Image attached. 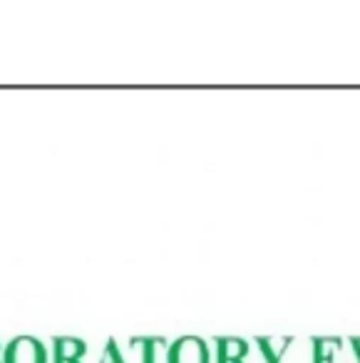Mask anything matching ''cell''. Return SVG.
Instances as JSON below:
<instances>
[{
	"instance_id": "6da1fadb",
	"label": "cell",
	"mask_w": 360,
	"mask_h": 363,
	"mask_svg": "<svg viewBox=\"0 0 360 363\" xmlns=\"http://www.w3.org/2000/svg\"><path fill=\"white\" fill-rule=\"evenodd\" d=\"M47 348L38 338L21 336L13 338L3 353V363H47Z\"/></svg>"
},
{
	"instance_id": "7a4b0ae2",
	"label": "cell",
	"mask_w": 360,
	"mask_h": 363,
	"mask_svg": "<svg viewBox=\"0 0 360 363\" xmlns=\"http://www.w3.org/2000/svg\"><path fill=\"white\" fill-rule=\"evenodd\" d=\"M169 363H211V348L204 338L184 336L169 346Z\"/></svg>"
},
{
	"instance_id": "3957f363",
	"label": "cell",
	"mask_w": 360,
	"mask_h": 363,
	"mask_svg": "<svg viewBox=\"0 0 360 363\" xmlns=\"http://www.w3.org/2000/svg\"><path fill=\"white\" fill-rule=\"evenodd\" d=\"M87 353V346L85 341L80 338H55L52 341V361L55 363H77L82 361V356Z\"/></svg>"
},
{
	"instance_id": "277c9868",
	"label": "cell",
	"mask_w": 360,
	"mask_h": 363,
	"mask_svg": "<svg viewBox=\"0 0 360 363\" xmlns=\"http://www.w3.org/2000/svg\"><path fill=\"white\" fill-rule=\"evenodd\" d=\"M251 343L244 338H219L216 341V363H244Z\"/></svg>"
},
{
	"instance_id": "5b68a950",
	"label": "cell",
	"mask_w": 360,
	"mask_h": 363,
	"mask_svg": "<svg viewBox=\"0 0 360 363\" xmlns=\"http://www.w3.org/2000/svg\"><path fill=\"white\" fill-rule=\"evenodd\" d=\"M313 363H345V351L340 338H315Z\"/></svg>"
},
{
	"instance_id": "8992f818",
	"label": "cell",
	"mask_w": 360,
	"mask_h": 363,
	"mask_svg": "<svg viewBox=\"0 0 360 363\" xmlns=\"http://www.w3.org/2000/svg\"><path fill=\"white\" fill-rule=\"evenodd\" d=\"M296 338L281 336V338H259V346L266 356V363H283L286 353L293 348Z\"/></svg>"
},
{
	"instance_id": "52a82bcc",
	"label": "cell",
	"mask_w": 360,
	"mask_h": 363,
	"mask_svg": "<svg viewBox=\"0 0 360 363\" xmlns=\"http://www.w3.org/2000/svg\"><path fill=\"white\" fill-rule=\"evenodd\" d=\"M169 346L167 338H150L147 341V363H169Z\"/></svg>"
},
{
	"instance_id": "ba28073f",
	"label": "cell",
	"mask_w": 360,
	"mask_h": 363,
	"mask_svg": "<svg viewBox=\"0 0 360 363\" xmlns=\"http://www.w3.org/2000/svg\"><path fill=\"white\" fill-rule=\"evenodd\" d=\"M147 341L150 338H132L127 343V353H122L125 363H147Z\"/></svg>"
},
{
	"instance_id": "9c48e42d",
	"label": "cell",
	"mask_w": 360,
	"mask_h": 363,
	"mask_svg": "<svg viewBox=\"0 0 360 363\" xmlns=\"http://www.w3.org/2000/svg\"><path fill=\"white\" fill-rule=\"evenodd\" d=\"M97 363H125V356H122V351H120V346H117L115 338H110V341L105 343V348H102Z\"/></svg>"
},
{
	"instance_id": "30bf717a",
	"label": "cell",
	"mask_w": 360,
	"mask_h": 363,
	"mask_svg": "<svg viewBox=\"0 0 360 363\" xmlns=\"http://www.w3.org/2000/svg\"><path fill=\"white\" fill-rule=\"evenodd\" d=\"M350 346H353V353H355V358H358V363H360V338H350Z\"/></svg>"
},
{
	"instance_id": "8fae6325",
	"label": "cell",
	"mask_w": 360,
	"mask_h": 363,
	"mask_svg": "<svg viewBox=\"0 0 360 363\" xmlns=\"http://www.w3.org/2000/svg\"><path fill=\"white\" fill-rule=\"evenodd\" d=\"M0 363H3V361H0Z\"/></svg>"
}]
</instances>
